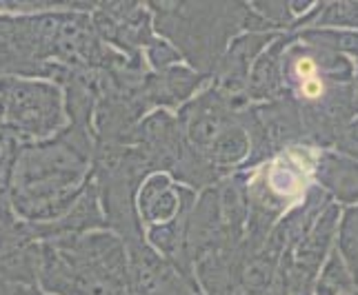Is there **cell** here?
Instances as JSON below:
<instances>
[{"instance_id":"2","label":"cell","mask_w":358,"mask_h":295,"mask_svg":"<svg viewBox=\"0 0 358 295\" xmlns=\"http://www.w3.org/2000/svg\"><path fill=\"white\" fill-rule=\"evenodd\" d=\"M41 253L38 285L47 295H134L127 247L116 233L43 240Z\"/></svg>"},{"instance_id":"1","label":"cell","mask_w":358,"mask_h":295,"mask_svg":"<svg viewBox=\"0 0 358 295\" xmlns=\"http://www.w3.org/2000/svg\"><path fill=\"white\" fill-rule=\"evenodd\" d=\"M94 140L87 127L69 125L58 136L18 144L9 202L29 225H49L76 204L92 180Z\"/></svg>"},{"instance_id":"6","label":"cell","mask_w":358,"mask_h":295,"mask_svg":"<svg viewBox=\"0 0 358 295\" xmlns=\"http://www.w3.org/2000/svg\"><path fill=\"white\" fill-rule=\"evenodd\" d=\"M289 31L278 33L267 49L256 58L252 65L250 78H247V100L254 103H271L285 96L282 89V54L292 43Z\"/></svg>"},{"instance_id":"13","label":"cell","mask_w":358,"mask_h":295,"mask_svg":"<svg viewBox=\"0 0 358 295\" xmlns=\"http://www.w3.org/2000/svg\"><path fill=\"white\" fill-rule=\"evenodd\" d=\"M334 151L345 156V158H352L358 160V118H352L348 125H343L336 133L334 142Z\"/></svg>"},{"instance_id":"11","label":"cell","mask_w":358,"mask_h":295,"mask_svg":"<svg viewBox=\"0 0 358 295\" xmlns=\"http://www.w3.org/2000/svg\"><path fill=\"white\" fill-rule=\"evenodd\" d=\"M336 27L358 31V3H325L314 22V27L310 29H336Z\"/></svg>"},{"instance_id":"7","label":"cell","mask_w":358,"mask_h":295,"mask_svg":"<svg viewBox=\"0 0 358 295\" xmlns=\"http://www.w3.org/2000/svg\"><path fill=\"white\" fill-rule=\"evenodd\" d=\"M338 222H341V209L336 202H331L325 206V211L316 218V222L307 231V236L292 249L289 253L292 264L316 275L320 271V266H323V262L327 260L329 251L334 249L331 242H334L338 233Z\"/></svg>"},{"instance_id":"12","label":"cell","mask_w":358,"mask_h":295,"mask_svg":"<svg viewBox=\"0 0 358 295\" xmlns=\"http://www.w3.org/2000/svg\"><path fill=\"white\" fill-rule=\"evenodd\" d=\"M250 9L256 16H261L267 24L274 27V31L280 29V33H285L292 29V24L296 22L289 3H252Z\"/></svg>"},{"instance_id":"14","label":"cell","mask_w":358,"mask_h":295,"mask_svg":"<svg viewBox=\"0 0 358 295\" xmlns=\"http://www.w3.org/2000/svg\"><path fill=\"white\" fill-rule=\"evenodd\" d=\"M147 60H150V65L154 69L163 71L167 67H174L176 60H180V54L167 40L154 38L150 45H147Z\"/></svg>"},{"instance_id":"15","label":"cell","mask_w":358,"mask_h":295,"mask_svg":"<svg viewBox=\"0 0 358 295\" xmlns=\"http://www.w3.org/2000/svg\"><path fill=\"white\" fill-rule=\"evenodd\" d=\"M354 118H358V80H356V84H354Z\"/></svg>"},{"instance_id":"8","label":"cell","mask_w":358,"mask_h":295,"mask_svg":"<svg viewBox=\"0 0 358 295\" xmlns=\"http://www.w3.org/2000/svg\"><path fill=\"white\" fill-rule=\"evenodd\" d=\"M316 187L331 200L343 204H358V160L345 158L331 149H323L314 162Z\"/></svg>"},{"instance_id":"5","label":"cell","mask_w":358,"mask_h":295,"mask_svg":"<svg viewBox=\"0 0 358 295\" xmlns=\"http://www.w3.org/2000/svg\"><path fill=\"white\" fill-rule=\"evenodd\" d=\"M196 202V193L182 184H176L174 178L165 171L150 174L136 195V206H138L141 222L147 225H165L182 213H189Z\"/></svg>"},{"instance_id":"17","label":"cell","mask_w":358,"mask_h":295,"mask_svg":"<svg viewBox=\"0 0 358 295\" xmlns=\"http://www.w3.org/2000/svg\"><path fill=\"white\" fill-rule=\"evenodd\" d=\"M0 151H3V142H0Z\"/></svg>"},{"instance_id":"16","label":"cell","mask_w":358,"mask_h":295,"mask_svg":"<svg viewBox=\"0 0 358 295\" xmlns=\"http://www.w3.org/2000/svg\"><path fill=\"white\" fill-rule=\"evenodd\" d=\"M352 295H358V287H356V291H354V293H352Z\"/></svg>"},{"instance_id":"9","label":"cell","mask_w":358,"mask_h":295,"mask_svg":"<svg viewBox=\"0 0 358 295\" xmlns=\"http://www.w3.org/2000/svg\"><path fill=\"white\" fill-rule=\"evenodd\" d=\"M314 291L316 295H352L356 291L354 280L336 247L329 251L327 260L323 262L320 275L314 282Z\"/></svg>"},{"instance_id":"4","label":"cell","mask_w":358,"mask_h":295,"mask_svg":"<svg viewBox=\"0 0 358 295\" xmlns=\"http://www.w3.org/2000/svg\"><path fill=\"white\" fill-rule=\"evenodd\" d=\"M67 125L65 93L47 78L0 76V142L31 144Z\"/></svg>"},{"instance_id":"10","label":"cell","mask_w":358,"mask_h":295,"mask_svg":"<svg viewBox=\"0 0 358 295\" xmlns=\"http://www.w3.org/2000/svg\"><path fill=\"white\" fill-rule=\"evenodd\" d=\"M336 251L341 253L345 266L358 287V204L343 213L336 233Z\"/></svg>"},{"instance_id":"3","label":"cell","mask_w":358,"mask_h":295,"mask_svg":"<svg viewBox=\"0 0 358 295\" xmlns=\"http://www.w3.org/2000/svg\"><path fill=\"white\" fill-rule=\"evenodd\" d=\"M156 31L185 56L196 73L209 78L229 40L245 29V3H150Z\"/></svg>"}]
</instances>
